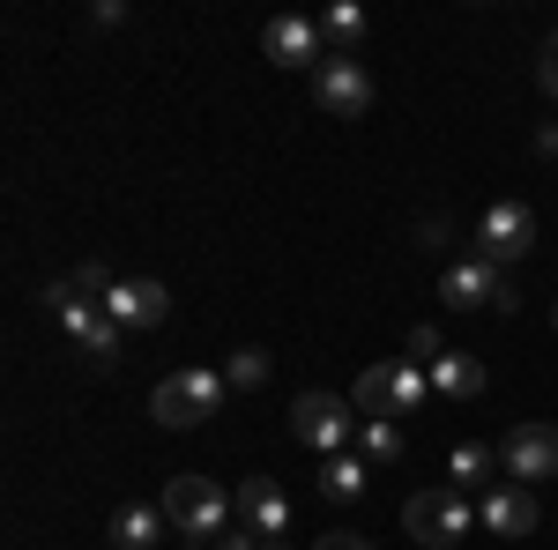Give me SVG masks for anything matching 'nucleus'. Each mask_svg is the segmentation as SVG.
<instances>
[{"label":"nucleus","instance_id":"nucleus-1","mask_svg":"<svg viewBox=\"0 0 558 550\" xmlns=\"http://www.w3.org/2000/svg\"><path fill=\"white\" fill-rule=\"evenodd\" d=\"M45 313H52V320L68 328V342L83 350L97 372H112V365H120V335H128V328H120V320H112L105 305L75 297V283H45Z\"/></svg>","mask_w":558,"mask_h":550},{"label":"nucleus","instance_id":"nucleus-30","mask_svg":"<svg viewBox=\"0 0 558 550\" xmlns=\"http://www.w3.org/2000/svg\"><path fill=\"white\" fill-rule=\"evenodd\" d=\"M551 328H558V297H551Z\"/></svg>","mask_w":558,"mask_h":550},{"label":"nucleus","instance_id":"nucleus-28","mask_svg":"<svg viewBox=\"0 0 558 550\" xmlns=\"http://www.w3.org/2000/svg\"><path fill=\"white\" fill-rule=\"evenodd\" d=\"M313 550H373V543H365V536H320Z\"/></svg>","mask_w":558,"mask_h":550},{"label":"nucleus","instance_id":"nucleus-25","mask_svg":"<svg viewBox=\"0 0 558 550\" xmlns=\"http://www.w3.org/2000/svg\"><path fill=\"white\" fill-rule=\"evenodd\" d=\"M216 550H260V528L239 521V528H223V536H216Z\"/></svg>","mask_w":558,"mask_h":550},{"label":"nucleus","instance_id":"nucleus-15","mask_svg":"<svg viewBox=\"0 0 558 550\" xmlns=\"http://www.w3.org/2000/svg\"><path fill=\"white\" fill-rule=\"evenodd\" d=\"M165 506H149V499H134V506H120L112 513V550H157L165 543Z\"/></svg>","mask_w":558,"mask_h":550},{"label":"nucleus","instance_id":"nucleus-20","mask_svg":"<svg viewBox=\"0 0 558 550\" xmlns=\"http://www.w3.org/2000/svg\"><path fill=\"white\" fill-rule=\"evenodd\" d=\"M357 447H365V462H402V424L357 417Z\"/></svg>","mask_w":558,"mask_h":550},{"label":"nucleus","instance_id":"nucleus-31","mask_svg":"<svg viewBox=\"0 0 558 550\" xmlns=\"http://www.w3.org/2000/svg\"><path fill=\"white\" fill-rule=\"evenodd\" d=\"M186 550H216V543H186Z\"/></svg>","mask_w":558,"mask_h":550},{"label":"nucleus","instance_id":"nucleus-5","mask_svg":"<svg viewBox=\"0 0 558 550\" xmlns=\"http://www.w3.org/2000/svg\"><path fill=\"white\" fill-rule=\"evenodd\" d=\"M402 528L417 536L425 550H454L462 536L476 528V506L470 491H454V484H432V491H410V506H402Z\"/></svg>","mask_w":558,"mask_h":550},{"label":"nucleus","instance_id":"nucleus-4","mask_svg":"<svg viewBox=\"0 0 558 550\" xmlns=\"http://www.w3.org/2000/svg\"><path fill=\"white\" fill-rule=\"evenodd\" d=\"M432 402V372H417V365H373V372H357V387H350V410L357 417H417Z\"/></svg>","mask_w":558,"mask_h":550},{"label":"nucleus","instance_id":"nucleus-12","mask_svg":"<svg viewBox=\"0 0 558 550\" xmlns=\"http://www.w3.org/2000/svg\"><path fill=\"white\" fill-rule=\"evenodd\" d=\"M260 52L276 60V68H320L328 52H320V23L313 15H276L268 30H260Z\"/></svg>","mask_w":558,"mask_h":550},{"label":"nucleus","instance_id":"nucleus-24","mask_svg":"<svg viewBox=\"0 0 558 550\" xmlns=\"http://www.w3.org/2000/svg\"><path fill=\"white\" fill-rule=\"evenodd\" d=\"M536 83H544V97L558 105V30L544 38V60H536Z\"/></svg>","mask_w":558,"mask_h":550},{"label":"nucleus","instance_id":"nucleus-19","mask_svg":"<svg viewBox=\"0 0 558 550\" xmlns=\"http://www.w3.org/2000/svg\"><path fill=\"white\" fill-rule=\"evenodd\" d=\"M492 462H499L492 447H470V439H462V447L447 454V476H454V491H476V484L492 476Z\"/></svg>","mask_w":558,"mask_h":550},{"label":"nucleus","instance_id":"nucleus-6","mask_svg":"<svg viewBox=\"0 0 558 550\" xmlns=\"http://www.w3.org/2000/svg\"><path fill=\"white\" fill-rule=\"evenodd\" d=\"M439 305H454V313H476V305L521 313V291H514V276L492 268V260H454V268L439 276Z\"/></svg>","mask_w":558,"mask_h":550},{"label":"nucleus","instance_id":"nucleus-13","mask_svg":"<svg viewBox=\"0 0 558 550\" xmlns=\"http://www.w3.org/2000/svg\"><path fill=\"white\" fill-rule=\"evenodd\" d=\"M239 521L260 528V536H283V528H291V499H283V484H276V476H246V484H239Z\"/></svg>","mask_w":558,"mask_h":550},{"label":"nucleus","instance_id":"nucleus-16","mask_svg":"<svg viewBox=\"0 0 558 550\" xmlns=\"http://www.w3.org/2000/svg\"><path fill=\"white\" fill-rule=\"evenodd\" d=\"M432 394H447V402L484 394V365H476V357H462V350H447V357L432 365Z\"/></svg>","mask_w":558,"mask_h":550},{"label":"nucleus","instance_id":"nucleus-17","mask_svg":"<svg viewBox=\"0 0 558 550\" xmlns=\"http://www.w3.org/2000/svg\"><path fill=\"white\" fill-rule=\"evenodd\" d=\"M365 484H373V468L357 462V454H328V468H320V499L357 506V499H365Z\"/></svg>","mask_w":558,"mask_h":550},{"label":"nucleus","instance_id":"nucleus-21","mask_svg":"<svg viewBox=\"0 0 558 550\" xmlns=\"http://www.w3.org/2000/svg\"><path fill=\"white\" fill-rule=\"evenodd\" d=\"M223 380H231V387H260V380H268V350H260V342L231 350V357H223Z\"/></svg>","mask_w":558,"mask_h":550},{"label":"nucleus","instance_id":"nucleus-10","mask_svg":"<svg viewBox=\"0 0 558 550\" xmlns=\"http://www.w3.org/2000/svg\"><path fill=\"white\" fill-rule=\"evenodd\" d=\"M499 468L514 484H536V476H558V424H514L499 439Z\"/></svg>","mask_w":558,"mask_h":550},{"label":"nucleus","instance_id":"nucleus-2","mask_svg":"<svg viewBox=\"0 0 558 550\" xmlns=\"http://www.w3.org/2000/svg\"><path fill=\"white\" fill-rule=\"evenodd\" d=\"M223 372H209V365H186V372H165L157 380V394H149V417L165 424V431H194V424H209L216 410H223Z\"/></svg>","mask_w":558,"mask_h":550},{"label":"nucleus","instance_id":"nucleus-7","mask_svg":"<svg viewBox=\"0 0 558 550\" xmlns=\"http://www.w3.org/2000/svg\"><path fill=\"white\" fill-rule=\"evenodd\" d=\"M313 105H320L328 120H365V112H373V75H365V60H357V52H328V60L313 68Z\"/></svg>","mask_w":558,"mask_h":550},{"label":"nucleus","instance_id":"nucleus-22","mask_svg":"<svg viewBox=\"0 0 558 550\" xmlns=\"http://www.w3.org/2000/svg\"><path fill=\"white\" fill-rule=\"evenodd\" d=\"M402 350H410L402 365H417V372H432V365L447 357V342H439V328H410V342H402Z\"/></svg>","mask_w":558,"mask_h":550},{"label":"nucleus","instance_id":"nucleus-23","mask_svg":"<svg viewBox=\"0 0 558 550\" xmlns=\"http://www.w3.org/2000/svg\"><path fill=\"white\" fill-rule=\"evenodd\" d=\"M68 283H75V297H89V305H105V291H112L120 276H105V260H83V268H75Z\"/></svg>","mask_w":558,"mask_h":550},{"label":"nucleus","instance_id":"nucleus-11","mask_svg":"<svg viewBox=\"0 0 558 550\" xmlns=\"http://www.w3.org/2000/svg\"><path fill=\"white\" fill-rule=\"evenodd\" d=\"M105 313H112L120 328H165V313H172V291H165L157 276H120V283L105 291Z\"/></svg>","mask_w":558,"mask_h":550},{"label":"nucleus","instance_id":"nucleus-26","mask_svg":"<svg viewBox=\"0 0 558 550\" xmlns=\"http://www.w3.org/2000/svg\"><path fill=\"white\" fill-rule=\"evenodd\" d=\"M417 246H425V254H439V246H447V216H425V231H417Z\"/></svg>","mask_w":558,"mask_h":550},{"label":"nucleus","instance_id":"nucleus-3","mask_svg":"<svg viewBox=\"0 0 558 550\" xmlns=\"http://www.w3.org/2000/svg\"><path fill=\"white\" fill-rule=\"evenodd\" d=\"M157 506H165V521H172L179 536H194V543H216V536L231 528L239 499H223V484H216V476H172Z\"/></svg>","mask_w":558,"mask_h":550},{"label":"nucleus","instance_id":"nucleus-29","mask_svg":"<svg viewBox=\"0 0 558 550\" xmlns=\"http://www.w3.org/2000/svg\"><path fill=\"white\" fill-rule=\"evenodd\" d=\"M536 149H544V157H558V127H544V134H536Z\"/></svg>","mask_w":558,"mask_h":550},{"label":"nucleus","instance_id":"nucleus-27","mask_svg":"<svg viewBox=\"0 0 558 550\" xmlns=\"http://www.w3.org/2000/svg\"><path fill=\"white\" fill-rule=\"evenodd\" d=\"M89 23H97V30H112V23H128V8H120V0H97V8H89Z\"/></svg>","mask_w":558,"mask_h":550},{"label":"nucleus","instance_id":"nucleus-9","mask_svg":"<svg viewBox=\"0 0 558 550\" xmlns=\"http://www.w3.org/2000/svg\"><path fill=\"white\" fill-rule=\"evenodd\" d=\"M291 431H299L305 447H320V454H350L357 410H350L343 394H299V402H291Z\"/></svg>","mask_w":558,"mask_h":550},{"label":"nucleus","instance_id":"nucleus-8","mask_svg":"<svg viewBox=\"0 0 558 550\" xmlns=\"http://www.w3.org/2000/svg\"><path fill=\"white\" fill-rule=\"evenodd\" d=\"M529 246H536V216H529V201H492L484 223H476V260L514 268V260H529Z\"/></svg>","mask_w":558,"mask_h":550},{"label":"nucleus","instance_id":"nucleus-18","mask_svg":"<svg viewBox=\"0 0 558 550\" xmlns=\"http://www.w3.org/2000/svg\"><path fill=\"white\" fill-rule=\"evenodd\" d=\"M320 38H336L350 52V45L365 38V8H357V0H328V8H320Z\"/></svg>","mask_w":558,"mask_h":550},{"label":"nucleus","instance_id":"nucleus-14","mask_svg":"<svg viewBox=\"0 0 558 550\" xmlns=\"http://www.w3.org/2000/svg\"><path fill=\"white\" fill-rule=\"evenodd\" d=\"M476 521H484V528H492V536H529V528H536V499H529V491H521V484H492V491H484V506H476Z\"/></svg>","mask_w":558,"mask_h":550}]
</instances>
